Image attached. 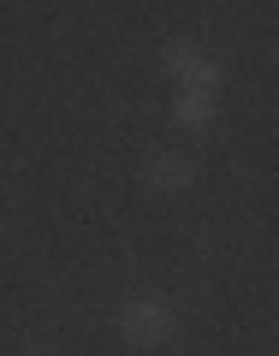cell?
<instances>
[{"label": "cell", "mask_w": 279, "mask_h": 356, "mask_svg": "<svg viewBox=\"0 0 279 356\" xmlns=\"http://www.w3.org/2000/svg\"><path fill=\"white\" fill-rule=\"evenodd\" d=\"M166 327V315H161V309H131V332H137V339H154V332H161Z\"/></svg>", "instance_id": "obj_1"}, {"label": "cell", "mask_w": 279, "mask_h": 356, "mask_svg": "<svg viewBox=\"0 0 279 356\" xmlns=\"http://www.w3.org/2000/svg\"><path fill=\"white\" fill-rule=\"evenodd\" d=\"M161 184H184V161H161Z\"/></svg>", "instance_id": "obj_2"}]
</instances>
